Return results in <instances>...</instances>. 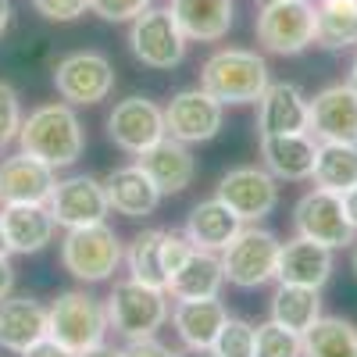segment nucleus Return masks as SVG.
Listing matches in <instances>:
<instances>
[{
    "mask_svg": "<svg viewBox=\"0 0 357 357\" xmlns=\"http://www.w3.org/2000/svg\"><path fill=\"white\" fill-rule=\"evenodd\" d=\"M18 146L29 158L50 165L54 172L68 168L82 158V146H86L82 122L72 111V104H43L29 118H22Z\"/></svg>",
    "mask_w": 357,
    "mask_h": 357,
    "instance_id": "nucleus-1",
    "label": "nucleus"
},
{
    "mask_svg": "<svg viewBox=\"0 0 357 357\" xmlns=\"http://www.w3.org/2000/svg\"><path fill=\"white\" fill-rule=\"evenodd\" d=\"M200 86L222 104H257L268 89V65L254 50H218L204 61Z\"/></svg>",
    "mask_w": 357,
    "mask_h": 357,
    "instance_id": "nucleus-2",
    "label": "nucleus"
},
{
    "mask_svg": "<svg viewBox=\"0 0 357 357\" xmlns=\"http://www.w3.org/2000/svg\"><path fill=\"white\" fill-rule=\"evenodd\" d=\"M107 325L126 336V340H143V336H154L161 325L168 321V301H165V289L154 286H143L136 279L126 282H114L111 296H107Z\"/></svg>",
    "mask_w": 357,
    "mask_h": 357,
    "instance_id": "nucleus-3",
    "label": "nucleus"
},
{
    "mask_svg": "<svg viewBox=\"0 0 357 357\" xmlns=\"http://www.w3.org/2000/svg\"><path fill=\"white\" fill-rule=\"evenodd\" d=\"M118 261H122V243L111 225L93 222L68 229L61 240V264L79 282H104L114 275Z\"/></svg>",
    "mask_w": 357,
    "mask_h": 357,
    "instance_id": "nucleus-4",
    "label": "nucleus"
},
{
    "mask_svg": "<svg viewBox=\"0 0 357 357\" xmlns=\"http://www.w3.org/2000/svg\"><path fill=\"white\" fill-rule=\"evenodd\" d=\"M47 318H50V329L47 336H54L57 343H65L72 354H82L89 347L104 343L107 336V311L93 301V296H86L79 289H68L61 293L57 301L47 307Z\"/></svg>",
    "mask_w": 357,
    "mask_h": 357,
    "instance_id": "nucleus-5",
    "label": "nucleus"
},
{
    "mask_svg": "<svg viewBox=\"0 0 357 357\" xmlns=\"http://www.w3.org/2000/svg\"><path fill=\"white\" fill-rule=\"evenodd\" d=\"M279 240L268 229H240L236 240L222 250V272L225 282L240 289H257L275 279L279 264Z\"/></svg>",
    "mask_w": 357,
    "mask_h": 357,
    "instance_id": "nucleus-6",
    "label": "nucleus"
},
{
    "mask_svg": "<svg viewBox=\"0 0 357 357\" xmlns=\"http://www.w3.org/2000/svg\"><path fill=\"white\" fill-rule=\"evenodd\" d=\"M257 43L272 54H301L314 43V4L311 0H272L261 4Z\"/></svg>",
    "mask_w": 357,
    "mask_h": 357,
    "instance_id": "nucleus-7",
    "label": "nucleus"
},
{
    "mask_svg": "<svg viewBox=\"0 0 357 357\" xmlns=\"http://www.w3.org/2000/svg\"><path fill=\"white\" fill-rule=\"evenodd\" d=\"M129 47L146 68H175L186 57V36L168 8H146L129 25Z\"/></svg>",
    "mask_w": 357,
    "mask_h": 357,
    "instance_id": "nucleus-8",
    "label": "nucleus"
},
{
    "mask_svg": "<svg viewBox=\"0 0 357 357\" xmlns=\"http://www.w3.org/2000/svg\"><path fill=\"white\" fill-rule=\"evenodd\" d=\"M293 225H296V236H304L311 243H321V247H350L354 243V225L343 211V197L333 193V190H321L314 186L311 193H304L296 200V211H293Z\"/></svg>",
    "mask_w": 357,
    "mask_h": 357,
    "instance_id": "nucleus-9",
    "label": "nucleus"
},
{
    "mask_svg": "<svg viewBox=\"0 0 357 357\" xmlns=\"http://www.w3.org/2000/svg\"><path fill=\"white\" fill-rule=\"evenodd\" d=\"M54 86L68 104H100L114 89V68L97 50H75L54 68Z\"/></svg>",
    "mask_w": 357,
    "mask_h": 357,
    "instance_id": "nucleus-10",
    "label": "nucleus"
},
{
    "mask_svg": "<svg viewBox=\"0 0 357 357\" xmlns=\"http://www.w3.org/2000/svg\"><path fill=\"white\" fill-rule=\"evenodd\" d=\"M307 132L318 143H357V89L325 86L307 100Z\"/></svg>",
    "mask_w": 357,
    "mask_h": 357,
    "instance_id": "nucleus-11",
    "label": "nucleus"
},
{
    "mask_svg": "<svg viewBox=\"0 0 357 357\" xmlns=\"http://www.w3.org/2000/svg\"><path fill=\"white\" fill-rule=\"evenodd\" d=\"M222 107L225 104L215 100L204 86L183 89L165 107V129H168V136L183 139V143H207L222 129Z\"/></svg>",
    "mask_w": 357,
    "mask_h": 357,
    "instance_id": "nucleus-12",
    "label": "nucleus"
},
{
    "mask_svg": "<svg viewBox=\"0 0 357 357\" xmlns=\"http://www.w3.org/2000/svg\"><path fill=\"white\" fill-rule=\"evenodd\" d=\"M107 132L114 146H122L129 154H143L146 146H154L161 136H168L165 111L151 97H126L107 114Z\"/></svg>",
    "mask_w": 357,
    "mask_h": 357,
    "instance_id": "nucleus-13",
    "label": "nucleus"
},
{
    "mask_svg": "<svg viewBox=\"0 0 357 357\" xmlns=\"http://www.w3.org/2000/svg\"><path fill=\"white\" fill-rule=\"evenodd\" d=\"M47 207H50L54 222L65 229L104 222V215L111 211L107 197H104V183H97L93 175H68L61 183H54Z\"/></svg>",
    "mask_w": 357,
    "mask_h": 357,
    "instance_id": "nucleus-14",
    "label": "nucleus"
},
{
    "mask_svg": "<svg viewBox=\"0 0 357 357\" xmlns=\"http://www.w3.org/2000/svg\"><path fill=\"white\" fill-rule=\"evenodd\" d=\"M218 200L229 204L243 222H261L275 211L279 186L268 168H232L218 183Z\"/></svg>",
    "mask_w": 357,
    "mask_h": 357,
    "instance_id": "nucleus-15",
    "label": "nucleus"
},
{
    "mask_svg": "<svg viewBox=\"0 0 357 357\" xmlns=\"http://www.w3.org/2000/svg\"><path fill=\"white\" fill-rule=\"evenodd\" d=\"M54 183V168L25 151L0 161V204H47Z\"/></svg>",
    "mask_w": 357,
    "mask_h": 357,
    "instance_id": "nucleus-16",
    "label": "nucleus"
},
{
    "mask_svg": "<svg viewBox=\"0 0 357 357\" xmlns=\"http://www.w3.org/2000/svg\"><path fill=\"white\" fill-rule=\"evenodd\" d=\"M136 158H139L136 165L154 178L161 193H183L197 175V161L190 154V143L175 139V136H161L154 146H146Z\"/></svg>",
    "mask_w": 357,
    "mask_h": 357,
    "instance_id": "nucleus-17",
    "label": "nucleus"
},
{
    "mask_svg": "<svg viewBox=\"0 0 357 357\" xmlns=\"http://www.w3.org/2000/svg\"><path fill=\"white\" fill-rule=\"evenodd\" d=\"M104 197H107V207L126 218H146L158 211L161 204V190L151 175H146L139 165H129V168H114L107 178H104Z\"/></svg>",
    "mask_w": 357,
    "mask_h": 357,
    "instance_id": "nucleus-18",
    "label": "nucleus"
},
{
    "mask_svg": "<svg viewBox=\"0 0 357 357\" xmlns=\"http://www.w3.org/2000/svg\"><path fill=\"white\" fill-rule=\"evenodd\" d=\"M0 222H4V240L8 254H36L54 240V215L47 204H4L0 207Z\"/></svg>",
    "mask_w": 357,
    "mask_h": 357,
    "instance_id": "nucleus-19",
    "label": "nucleus"
},
{
    "mask_svg": "<svg viewBox=\"0 0 357 357\" xmlns=\"http://www.w3.org/2000/svg\"><path fill=\"white\" fill-rule=\"evenodd\" d=\"M257 129L261 136L307 132V97L293 82H268L257 100Z\"/></svg>",
    "mask_w": 357,
    "mask_h": 357,
    "instance_id": "nucleus-20",
    "label": "nucleus"
},
{
    "mask_svg": "<svg viewBox=\"0 0 357 357\" xmlns=\"http://www.w3.org/2000/svg\"><path fill=\"white\" fill-rule=\"evenodd\" d=\"M333 275V250L311 243L304 236L282 243L279 247V264H275V279L279 282H293V286H311L321 289Z\"/></svg>",
    "mask_w": 357,
    "mask_h": 357,
    "instance_id": "nucleus-21",
    "label": "nucleus"
},
{
    "mask_svg": "<svg viewBox=\"0 0 357 357\" xmlns=\"http://www.w3.org/2000/svg\"><path fill=\"white\" fill-rule=\"evenodd\" d=\"M50 329L47 307L36 301V296H8L0 301V347L22 354L33 343H40Z\"/></svg>",
    "mask_w": 357,
    "mask_h": 357,
    "instance_id": "nucleus-22",
    "label": "nucleus"
},
{
    "mask_svg": "<svg viewBox=\"0 0 357 357\" xmlns=\"http://www.w3.org/2000/svg\"><path fill=\"white\" fill-rule=\"evenodd\" d=\"M261 158L264 168L275 178H311L314 158H318V139L311 132H282V136H261Z\"/></svg>",
    "mask_w": 357,
    "mask_h": 357,
    "instance_id": "nucleus-23",
    "label": "nucleus"
},
{
    "mask_svg": "<svg viewBox=\"0 0 357 357\" xmlns=\"http://www.w3.org/2000/svg\"><path fill=\"white\" fill-rule=\"evenodd\" d=\"M243 229V218L232 211L229 204H222L218 197L215 200H204L197 204L190 218H186V240L197 247V250H211V254H222L236 232Z\"/></svg>",
    "mask_w": 357,
    "mask_h": 357,
    "instance_id": "nucleus-24",
    "label": "nucleus"
},
{
    "mask_svg": "<svg viewBox=\"0 0 357 357\" xmlns=\"http://www.w3.org/2000/svg\"><path fill=\"white\" fill-rule=\"evenodd\" d=\"M229 311L218 296H200V301H178L172 307L175 333L190 350H211L218 329L225 325Z\"/></svg>",
    "mask_w": 357,
    "mask_h": 357,
    "instance_id": "nucleus-25",
    "label": "nucleus"
},
{
    "mask_svg": "<svg viewBox=\"0 0 357 357\" xmlns=\"http://www.w3.org/2000/svg\"><path fill=\"white\" fill-rule=\"evenodd\" d=\"M168 11L186 40L215 43L232 29V0H172Z\"/></svg>",
    "mask_w": 357,
    "mask_h": 357,
    "instance_id": "nucleus-26",
    "label": "nucleus"
},
{
    "mask_svg": "<svg viewBox=\"0 0 357 357\" xmlns=\"http://www.w3.org/2000/svg\"><path fill=\"white\" fill-rule=\"evenodd\" d=\"M222 282V257H215L211 250H193L190 261L168 279V293L175 301H200V296H218Z\"/></svg>",
    "mask_w": 357,
    "mask_h": 357,
    "instance_id": "nucleus-27",
    "label": "nucleus"
},
{
    "mask_svg": "<svg viewBox=\"0 0 357 357\" xmlns=\"http://www.w3.org/2000/svg\"><path fill=\"white\" fill-rule=\"evenodd\" d=\"M321 318V296L311 286H293V282H279L275 296H272V321L282 329L304 336L311 325Z\"/></svg>",
    "mask_w": 357,
    "mask_h": 357,
    "instance_id": "nucleus-28",
    "label": "nucleus"
},
{
    "mask_svg": "<svg viewBox=\"0 0 357 357\" xmlns=\"http://www.w3.org/2000/svg\"><path fill=\"white\" fill-rule=\"evenodd\" d=\"M314 43L325 50H347L357 43V0H318Z\"/></svg>",
    "mask_w": 357,
    "mask_h": 357,
    "instance_id": "nucleus-29",
    "label": "nucleus"
},
{
    "mask_svg": "<svg viewBox=\"0 0 357 357\" xmlns=\"http://www.w3.org/2000/svg\"><path fill=\"white\" fill-rule=\"evenodd\" d=\"M301 357H357V329L347 318H318L301 336Z\"/></svg>",
    "mask_w": 357,
    "mask_h": 357,
    "instance_id": "nucleus-30",
    "label": "nucleus"
},
{
    "mask_svg": "<svg viewBox=\"0 0 357 357\" xmlns=\"http://www.w3.org/2000/svg\"><path fill=\"white\" fill-rule=\"evenodd\" d=\"M311 175L321 190L333 193H347L350 186H357V143H318Z\"/></svg>",
    "mask_w": 357,
    "mask_h": 357,
    "instance_id": "nucleus-31",
    "label": "nucleus"
},
{
    "mask_svg": "<svg viewBox=\"0 0 357 357\" xmlns=\"http://www.w3.org/2000/svg\"><path fill=\"white\" fill-rule=\"evenodd\" d=\"M161 236L165 232H158V229L139 232L126 250V261H129V272H132L129 279L168 293V275H165V264H161Z\"/></svg>",
    "mask_w": 357,
    "mask_h": 357,
    "instance_id": "nucleus-32",
    "label": "nucleus"
},
{
    "mask_svg": "<svg viewBox=\"0 0 357 357\" xmlns=\"http://www.w3.org/2000/svg\"><path fill=\"white\" fill-rule=\"evenodd\" d=\"M254 347H257V329L243 318H225V325L218 329L215 343H211V354L215 357H254Z\"/></svg>",
    "mask_w": 357,
    "mask_h": 357,
    "instance_id": "nucleus-33",
    "label": "nucleus"
},
{
    "mask_svg": "<svg viewBox=\"0 0 357 357\" xmlns=\"http://www.w3.org/2000/svg\"><path fill=\"white\" fill-rule=\"evenodd\" d=\"M254 357H301V336L282 329L275 321H264V325H257Z\"/></svg>",
    "mask_w": 357,
    "mask_h": 357,
    "instance_id": "nucleus-34",
    "label": "nucleus"
},
{
    "mask_svg": "<svg viewBox=\"0 0 357 357\" xmlns=\"http://www.w3.org/2000/svg\"><path fill=\"white\" fill-rule=\"evenodd\" d=\"M22 129V104H18V89L11 82L0 79V158L11 151V143L18 139Z\"/></svg>",
    "mask_w": 357,
    "mask_h": 357,
    "instance_id": "nucleus-35",
    "label": "nucleus"
},
{
    "mask_svg": "<svg viewBox=\"0 0 357 357\" xmlns=\"http://www.w3.org/2000/svg\"><path fill=\"white\" fill-rule=\"evenodd\" d=\"M197 247L186 240V236H178V232H165L161 236V264H165V275L172 279L178 268H183L186 261H190V254H193Z\"/></svg>",
    "mask_w": 357,
    "mask_h": 357,
    "instance_id": "nucleus-36",
    "label": "nucleus"
},
{
    "mask_svg": "<svg viewBox=\"0 0 357 357\" xmlns=\"http://www.w3.org/2000/svg\"><path fill=\"white\" fill-rule=\"evenodd\" d=\"M89 8L104 22H132L139 11L151 8V0H89Z\"/></svg>",
    "mask_w": 357,
    "mask_h": 357,
    "instance_id": "nucleus-37",
    "label": "nucleus"
},
{
    "mask_svg": "<svg viewBox=\"0 0 357 357\" xmlns=\"http://www.w3.org/2000/svg\"><path fill=\"white\" fill-rule=\"evenodd\" d=\"M33 8L47 22H75L79 15H86L89 0H33Z\"/></svg>",
    "mask_w": 357,
    "mask_h": 357,
    "instance_id": "nucleus-38",
    "label": "nucleus"
},
{
    "mask_svg": "<svg viewBox=\"0 0 357 357\" xmlns=\"http://www.w3.org/2000/svg\"><path fill=\"white\" fill-rule=\"evenodd\" d=\"M122 357H178L175 350H168L161 340L143 336V340H129V347L122 350Z\"/></svg>",
    "mask_w": 357,
    "mask_h": 357,
    "instance_id": "nucleus-39",
    "label": "nucleus"
},
{
    "mask_svg": "<svg viewBox=\"0 0 357 357\" xmlns=\"http://www.w3.org/2000/svg\"><path fill=\"white\" fill-rule=\"evenodd\" d=\"M22 357H75L65 343H57L54 336H43L40 343H33L29 350H22Z\"/></svg>",
    "mask_w": 357,
    "mask_h": 357,
    "instance_id": "nucleus-40",
    "label": "nucleus"
},
{
    "mask_svg": "<svg viewBox=\"0 0 357 357\" xmlns=\"http://www.w3.org/2000/svg\"><path fill=\"white\" fill-rule=\"evenodd\" d=\"M15 289V268L8 261V254H0V301H8Z\"/></svg>",
    "mask_w": 357,
    "mask_h": 357,
    "instance_id": "nucleus-41",
    "label": "nucleus"
},
{
    "mask_svg": "<svg viewBox=\"0 0 357 357\" xmlns=\"http://www.w3.org/2000/svg\"><path fill=\"white\" fill-rule=\"evenodd\" d=\"M343 197V211H347V218H350V225L357 229V186H350L347 193H340Z\"/></svg>",
    "mask_w": 357,
    "mask_h": 357,
    "instance_id": "nucleus-42",
    "label": "nucleus"
},
{
    "mask_svg": "<svg viewBox=\"0 0 357 357\" xmlns=\"http://www.w3.org/2000/svg\"><path fill=\"white\" fill-rule=\"evenodd\" d=\"M75 357H122V350H114V347H107V343H97V347H89V350H82V354H75Z\"/></svg>",
    "mask_w": 357,
    "mask_h": 357,
    "instance_id": "nucleus-43",
    "label": "nucleus"
},
{
    "mask_svg": "<svg viewBox=\"0 0 357 357\" xmlns=\"http://www.w3.org/2000/svg\"><path fill=\"white\" fill-rule=\"evenodd\" d=\"M8 25H11V4H8V0H0V36L8 33Z\"/></svg>",
    "mask_w": 357,
    "mask_h": 357,
    "instance_id": "nucleus-44",
    "label": "nucleus"
},
{
    "mask_svg": "<svg viewBox=\"0 0 357 357\" xmlns=\"http://www.w3.org/2000/svg\"><path fill=\"white\" fill-rule=\"evenodd\" d=\"M178 357H215L211 350H190V354H178Z\"/></svg>",
    "mask_w": 357,
    "mask_h": 357,
    "instance_id": "nucleus-45",
    "label": "nucleus"
},
{
    "mask_svg": "<svg viewBox=\"0 0 357 357\" xmlns=\"http://www.w3.org/2000/svg\"><path fill=\"white\" fill-rule=\"evenodd\" d=\"M350 86L357 89V57H354V65H350Z\"/></svg>",
    "mask_w": 357,
    "mask_h": 357,
    "instance_id": "nucleus-46",
    "label": "nucleus"
},
{
    "mask_svg": "<svg viewBox=\"0 0 357 357\" xmlns=\"http://www.w3.org/2000/svg\"><path fill=\"white\" fill-rule=\"evenodd\" d=\"M0 254H8V240H4V222H0Z\"/></svg>",
    "mask_w": 357,
    "mask_h": 357,
    "instance_id": "nucleus-47",
    "label": "nucleus"
},
{
    "mask_svg": "<svg viewBox=\"0 0 357 357\" xmlns=\"http://www.w3.org/2000/svg\"><path fill=\"white\" fill-rule=\"evenodd\" d=\"M354 272H357V247H354Z\"/></svg>",
    "mask_w": 357,
    "mask_h": 357,
    "instance_id": "nucleus-48",
    "label": "nucleus"
},
{
    "mask_svg": "<svg viewBox=\"0 0 357 357\" xmlns=\"http://www.w3.org/2000/svg\"><path fill=\"white\" fill-rule=\"evenodd\" d=\"M261 4H272V0H261Z\"/></svg>",
    "mask_w": 357,
    "mask_h": 357,
    "instance_id": "nucleus-49",
    "label": "nucleus"
}]
</instances>
